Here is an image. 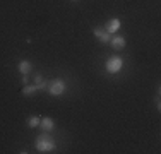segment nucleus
<instances>
[{"mask_svg": "<svg viewBox=\"0 0 161 154\" xmlns=\"http://www.w3.org/2000/svg\"><path fill=\"white\" fill-rule=\"evenodd\" d=\"M93 34L99 40V43H103V45L110 43V33L105 28H99V26H96V28L93 29Z\"/></svg>", "mask_w": 161, "mask_h": 154, "instance_id": "obj_4", "label": "nucleus"}, {"mask_svg": "<svg viewBox=\"0 0 161 154\" xmlns=\"http://www.w3.org/2000/svg\"><path fill=\"white\" fill-rule=\"evenodd\" d=\"M34 86H36V89H38V91L45 89V87H47V80H45V77H41L40 74L34 75Z\"/></svg>", "mask_w": 161, "mask_h": 154, "instance_id": "obj_9", "label": "nucleus"}, {"mask_svg": "<svg viewBox=\"0 0 161 154\" xmlns=\"http://www.w3.org/2000/svg\"><path fill=\"white\" fill-rule=\"evenodd\" d=\"M36 91L38 89H36L34 84H24V87H22V94H24V96H33Z\"/></svg>", "mask_w": 161, "mask_h": 154, "instance_id": "obj_10", "label": "nucleus"}, {"mask_svg": "<svg viewBox=\"0 0 161 154\" xmlns=\"http://www.w3.org/2000/svg\"><path fill=\"white\" fill-rule=\"evenodd\" d=\"M74 2H75V0H74Z\"/></svg>", "mask_w": 161, "mask_h": 154, "instance_id": "obj_12", "label": "nucleus"}, {"mask_svg": "<svg viewBox=\"0 0 161 154\" xmlns=\"http://www.w3.org/2000/svg\"><path fill=\"white\" fill-rule=\"evenodd\" d=\"M40 127H41V130H45V132H52V130L55 129V120L50 118V117H43L40 120Z\"/></svg>", "mask_w": 161, "mask_h": 154, "instance_id": "obj_6", "label": "nucleus"}, {"mask_svg": "<svg viewBox=\"0 0 161 154\" xmlns=\"http://www.w3.org/2000/svg\"><path fill=\"white\" fill-rule=\"evenodd\" d=\"M40 117H36V115H33V117L28 118V127L29 129H36V127H40Z\"/></svg>", "mask_w": 161, "mask_h": 154, "instance_id": "obj_11", "label": "nucleus"}, {"mask_svg": "<svg viewBox=\"0 0 161 154\" xmlns=\"http://www.w3.org/2000/svg\"><path fill=\"white\" fill-rule=\"evenodd\" d=\"M120 26H122V22H120V19H117V17H113V19H110L108 22L105 24V29L108 31L110 34H115L118 29H120Z\"/></svg>", "mask_w": 161, "mask_h": 154, "instance_id": "obj_5", "label": "nucleus"}, {"mask_svg": "<svg viewBox=\"0 0 161 154\" xmlns=\"http://www.w3.org/2000/svg\"><path fill=\"white\" fill-rule=\"evenodd\" d=\"M105 69H106V72L108 74H118V72L124 69V60L120 58V57H110L108 60H106V63H105Z\"/></svg>", "mask_w": 161, "mask_h": 154, "instance_id": "obj_2", "label": "nucleus"}, {"mask_svg": "<svg viewBox=\"0 0 161 154\" xmlns=\"http://www.w3.org/2000/svg\"><path fill=\"white\" fill-rule=\"evenodd\" d=\"M110 43H112L113 50H124L125 45H127V41H125L124 36H115L113 40H110Z\"/></svg>", "mask_w": 161, "mask_h": 154, "instance_id": "obj_7", "label": "nucleus"}, {"mask_svg": "<svg viewBox=\"0 0 161 154\" xmlns=\"http://www.w3.org/2000/svg\"><path fill=\"white\" fill-rule=\"evenodd\" d=\"M17 69H19V72H21L22 75H28L29 72H31L33 65H31V62H28V60H21L19 65H17Z\"/></svg>", "mask_w": 161, "mask_h": 154, "instance_id": "obj_8", "label": "nucleus"}, {"mask_svg": "<svg viewBox=\"0 0 161 154\" xmlns=\"http://www.w3.org/2000/svg\"><path fill=\"white\" fill-rule=\"evenodd\" d=\"M34 147H36L38 152L48 154V152H53L57 149V142L48 135V132H45V134H41V135L36 137V140H34Z\"/></svg>", "mask_w": 161, "mask_h": 154, "instance_id": "obj_1", "label": "nucleus"}, {"mask_svg": "<svg viewBox=\"0 0 161 154\" xmlns=\"http://www.w3.org/2000/svg\"><path fill=\"white\" fill-rule=\"evenodd\" d=\"M47 87H48V92L52 96H60V94H64L65 92V82L62 79H53V80H50V82L47 84Z\"/></svg>", "mask_w": 161, "mask_h": 154, "instance_id": "obj_3", "label": "nucleus"}]
</instances>
